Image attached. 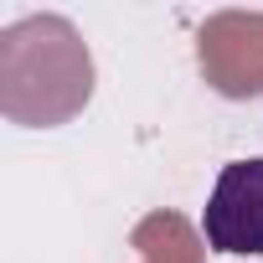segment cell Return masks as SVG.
<instances>
[{"label": "cell", "instance_id": "cell-1", "mask_svg": "<svg viewBox=\"0 0 263 263\" xmlns=\"http://www.w3.org/2000/svg\"><path fill=\"white\" fill-rule=\"evenodd\" d=\"M201 237L232 258H263V155L227 160L201 206Z\"/></svg>", "mask_w": 263, "mask_h": 263}]
</instances>
